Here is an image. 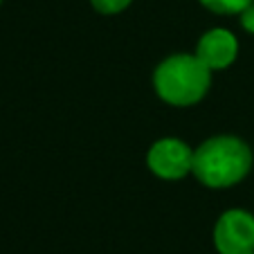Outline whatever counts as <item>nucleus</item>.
I'll return each mask as SVG.
<instances>
[{
  "label": "nucleus",
  "mask_w": 254,
  "mask_h": 254,
  "mask_svg": "<svg viewBox=\"0 0 254 254\" xmlns=\"http://www.w3.org/2000/svg\"><path fill=\"white\" fill-rule=\"evenodd\" d=\"M252 169V151L232 135H218L193 151V176L205 187L225 189L241 183Z\"/></svg>",
  "instance_id": "obj_1"
},
{
  "label": "nucleus",
  "mask_w": 254,
  "mask_h": 254,
  "mask_svg": "<svg viewBox=\"0 0 254 254\" xmlns=\"http://www.w3.org/2000/svg\"><path fill=\"white\" fill-rule=\"evenodd\" d=\"M155 92L171 106H191L207 95L211 70L196 54H173L164 59L153 74Z\"/></svg>",
  "instance_id": "obj_2"
},
{
  "label": "nucleus",
  "mask_w": 254,
  "mask_h": 254,
  "mask_svg": "<svg viewBox=\"0 0 254 254\" xmlns=\"http://www.w3.org/2000/svg\"><path fill=\"white\" fill-rule=\"evenodd\" d=\"M214 245L221 254H254V216L230 209L216 221Z\"/></svg>",
  "instance_id": "obj_3"
},
{
  "label": "nucleus",
  "mask_w": 254,
  "mask_h": 254,
  "mask_svg": "<svg viewBox=\"0 0 254 254\" xmlns=\"http://www.w3.org/2000/svg\"><path fill=\"white\" fill-rule=\"evenodd\" d=\"M149 169L164 180H180L193 169V151L176 137H164L151 146Z\"/></svg>",
  "instance_id": "obj_4"
},
{
  "label": "nucleus",
  "mask_w": 254,
  "mask_h": 254,
  "mask_svg": "<svg viewBox=\"0 0 254 254\" xmlns=\"http://www.w3.org/2000/svg\"><path fill=\"white\" fill-rule=\"evenodd\" d=\"M239 54V43H236L234 34L227 29H209V32L198 41L196 57L205 63L209 70H225L227 65H232Z\"/></svg>",
  "instance_id": "obj_5"
},
{
  "label": "nucleus",
  "mask_w": 254,
  "mask_h": 254,
  "mask_svg": "<svg viewBox=\"0 0 254 254\" xmlns=\"http://www.w3.org/2000/svg\"><path fill=\"white\" fill-rule=\"evenodd\" d=\"M200 2L209 11H214V14L230 16V14H241V11H243L250 2H254V0H200Z\"/></svg>",
  "instance_id": "obj_6"
},
{
  "label": "nucleus",
  "mask_w": 254,
  "mask_h": 254,
  "mask_svg": "<svg viewBox=\"0 0 254 254\" xmlns=\"http://www.w3.org/2000/svg\"><path fill=\"white\" fill-rule=\"evenodd\" d=\"M90 2L99 14H120V11H124L133 0H90Z\"/></svg>",
  "instance_id": "obj_7"
},
{
  "label": "nucleus",
  "mask_w": 254,
  "mask_h": 254,
  "mask_svg": "<svg viewBox=\"0 0 254 254\" xmlns=\"http://www.w3.org/2000/svg\"><path fill=\"white\" fill-rule=\"evenodd\" d=\"M241 25H243L245 32L254 34V2H250V5L241 11Z\"/></svg>",
  "instance_id": "obj_8"
}]
</instances>
